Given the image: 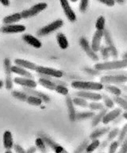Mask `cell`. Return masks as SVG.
Returning a JSON list of instances; mask_svg holds the SVG:
<instances>
[{"label": "cell", "mask_w": 127, "mask_h": 153, "mask_svg": "<svg viewBox=\"0 0 127 153\" xmlns=\"http://www.w3.org/2000/svg\"><path fill=\"white\" fill-rule=\"evenodd\" d=\"M127 68V59L123 58L121 59H114L111 61H106L98 63L95 65V68L99 71H108L116 69H125Z\"/></svg>", "instance_id": "cell-1"}, {"label": "cell", "mask_w": 127, "mask_h": 153, "mask_svg": "<svg viewBox=\"0 0 127 153\" xmlns=\"http://www.w3.org/2000/svg\"><path fill=\"white\" fill-rule=\"evenodd\" d=\"M72 87L76 90L81 91H99L104 88V85L101 82L87 81V80H75L71 84Z\"/></svg>", "instance_id": "cell-2"}, {"label": "cell", "mask_w": 127, "mask_h": 153, "mask_svg": "<svg viewBox=\"0 0 127 153\" xmlns=\"http://www.w3.org/2000/svg\"><path fill=\"white\" fill-rule=\"evenodd\" d=\"M64 25V22L61 19H57V20L53 21L49 24L45 25L42 28H41L40 30L37 31V35L41 36V37H44V36H47L49 35L52 33H54L55 31H57L59 29L62 27Z\"/></svg>", "instance_id": "cell-3"}, {"label": "cell", "mask_w": 127, "mask_h": 153, "mask_svg": "<svg viewBox=\"0 0 127 153\" xmlns=\"http://www.w3.org/2000/svg\"><path fill=\"white\" fill-rule=\"evenodd\" d=\"M48 4L46 2H39L37 4L34 5L33 7L27 10H24L22 11L21 12V15L22 18L24 19H29V18H32L37 15L40 14L41 11H43L47 8Z\"/></svg>", "instance_id": "cell-4"}, {"label": "cell", "mask_w": 127, "mask_h": 153, "mask_svg": "<svg viewBox=\"0 0 127 153\" xmlns=\"http://www.w3.org/2000/svg\"><path fill=\"white\" fill-rule=\"evenodd\" d=\"M100 82L102 84H114L118 85L120 83H125L127 82V76L123 75H111L107 74L106 76H103L100 78Z\"/></svg>", "instance_id": "cell-5"}, {"label": "cell", "mask_w": 127, "mask_h": 153, "mask_svg": "<svg viewBox=\"0 0 127 153\" xmlns=\"http://www.w3.org/2000/svg\"><path fill=\"white\" fill-rule=\"evenodd\" d=\"M35 71L39 74V75H43V76H49L52 78H57L61 79L63 77L64 74L61 71H60L58 69L52 68L49 67H44V66H37L35 69Z\"/></svg>", "instance_id": "cell-6"}, {"label": "cell", "mask_w": 127, "mask_h": 153, "mask_svg": "<svg viewBox=\"0 0 127 153\" xmlns=\"http://www.w3.org/2000/svg\"><path fill=\"white\" fill-rule=\"evenodd\" d=\"M79 45L83 48V50L86 53V54L87 55L90 59H91L93 61L97 62L99 61V57L98 56L97 53H95V51L92 49L91 46V44L89 43V41H87V39L85 38V37H80L79 41Z\"/></svg>", "instance_id": "cell-7"}, {"label": "cell", "mask_w": 127, "mask_h": 153, "mask_svg": "<svg viewBox=\"0 0 127 153\" xmlns=\"http://www.w3.org/2000/svg\"><path fill=\"white\" fill-rule=\"evenodd\" d=\"M102 38H104L106 46L109 48L111 57H113L114 59H118V50H117V48H116L115 45H114L113 38H112L111 33H110V32L107 30H103V37H102Z\"/></svg>", "instance_id": "cell-8"}, {"label": "cell", "mask_w": 127, "mask_h": 153, "mask_svg": "<svg viewBox=\"0 0 127 153\" xmlns=\"http://www.w3.org/2000/svg\"><path fill=\"white\" fill-rule=\"evenodd\" d=\"M38 136L43 139V140L45 141L46 145L49 147V148H51V149H52L55 152H57V153L67 152V151H66L65 149H64L61 145H60L59 144H57V142L54 141V140H52L49 136H48L46 133H38Z\"/></svg>", "instance_id": "cell-9"}, {"label": "cell", "mask_w": 127, "mask_h": 153, "mask_svg": "<svg viewBox=\"0 0 127 153\" xmlns=\"http://www.w3.org/2000/svg\"><path fill=\"white\" fill-rule=\"evenodd\" d=\"M26 30L24 25L21 24H9V25H5L1 28V32L7 34H14V33H20L25 32Z\"/></svg>", "instance_id": "cell-10"}, {"label": "cell", "mask_w": 127, "mask_h": 153, "mask_svg": "<svg viewBox=\"0 0 127 153\" xmlns=\"http://www.w3.org/2000/svg\"><path fill=\"white\" fill-rule=\"evenodd\" d=\"M60 2L61 5L64 13L65 14V16L67 17L68 20L71 22H75L77 18H76L75 13L69 4V1L68 0H60Z\"/></svg>", "instance_id": "cell-11"}, {"label": "cell", "mask_w": 127, "mask_h": 153, "mask_svg": "<svg viewBox=\"0 0 127 153\" xmlns=\"http://www.w3.org/2000/svg\"><path fill=\"white\" fill-rule=\"evenodd\" d=\"M75 96H79L86 100L91 101H100L102 100V94L96 93V91H81L79 90L75 93Z\"/></svg>", "instance_id": "cell-12"}, {"label": "cell", "mask_w": 127, "mask_h": 153, "mask_svg": "<svg viewBox=\"0 0 127 153\" xmlns=\"http://www.w3.org/2000/svg\"><path fill=\"white\" fill-rule=\"evenodd\" d=\"M14 82L19 86H22V87H29V88H36L37 86V82L33 79V78L16 77L14 79Z\"/></svg>", "instance_id": "cell-13"}, {"label": "cell", "mask_w": 127, "mask_h": 153, "mask_svg": "<svg viewBox=\"0 0 127 153\" xmlns=\"http://www.w3.org/2000/svg\"><path fill=\"white\" fill-rule=\"evenodd\" d=\"M123 114V110L119 108H114L113 110H111V111H107L106 113L105 116L103 117V119H102V124L104 125H107V124L111 123L113 121H114L118 116H120L121 114Z\"/></svg>", "instance_id": "cell-14"}, {"label": "cell", "mask_w": 127, "mask_h": 153, "mask_svg": "<svg viewBox=\"0 0 127 153\" xmlns=\"http://www.w3.org/2000/svg\"><path fill=\"white\" fill-rule=\"evenodd\" d=\"M103 37V31L100 30H96L93 35L92 40H91V46L92 49L95 51V53H97L99 51V48L101 47V41Z\"/></svg>", "instance_id": "cell-15"}, {"label": "cell", "mask_w": 127, "mask_h": 153, "mask_svg": "<svg viewBox=\"0 0 127 153\" xmlns=\"http://www.w3.org/2000/svg\"><path fill=\"white\" fill-rule=\"evenodd\" d=\"M22 91L26 93L28 95H34L36 96V97H38V98H41L43 102H50V98L49 96L47 95L46 94L43 93V92L38 91L35 90V88H29V87H23Z\"/></svg>", "instance_id": "cell-16"}, {"label": "cell", "mask_w": 127, "mask_h": 153, "mask_svg": "<svg viewBox=\"0 0 127 153\" xmlns=\"http://www.w3.org/2000/svg\"><path fill=\"white\" fill-rule=\"evenodd\" d=\"M40 76H41L40 77V79H39L38 80L39 84L48 90H50V91H55L56 87H57V84H56V83H55L52 79H51V78L52 77L43 76V75H40Z\"/></svg>", "instance_id": "cell-17"}, {"label": "cell", "mask_w": 127, "mask_h": 153, "mask_svg": "<svg viewBox=\"0 0 127 153\" xmlns=\"http://www.w3.org/2000/svg\"><path fill=\"white\" fill-rule=\"evenodd\" d=\"M22 40L25 43H27L28 45L35 48H40L42 46L41 41L31 34H24L22 36Z\"/></svg>", "instance_id": "cell-18"}, {"label": "cell", "mask_w": 127, "mask_h": 153, "mask_svg": "<svg viewBox=\"0 0 127 153\" xmlns=\"http://www.w3.org/2000/svg\"><path fill=\"white\" fill-rule=\"evenodd\" d=\"M2 143L5 149H11L14 147V140L11 132L9 130H6L2 136Z\"/></svg>", "instance_id": "cell-19"}, {"label": "cell", "mask_w": 127, "mask_h": 153, "mask_svg": "<svg viewBox=\"0 0 127 153\" xmlns=\"http://www.w3.org/2000/svg\"><path fill=\"white\" fill-rule=\"evenodd\" d=\"M66 105L68 107V116H69V119L71 121H75V105L72 102V98L70 95H66Z\"/></svg>", "instance_id": "cell-20"}, {"label": "cell", "mask_w": 127, "mask_h": 153, "mask_svg": "<svg viewBox=\"0 0 127 153\" xmlns=\"http://www.w3.org/2000/svg\"><path fill=\"white\" fill-rule=\"evenodd\" d=\"M11 71L12 73H14L16 75L20 76L21 77H25V78H33V75L30 73V71H28L27 69L22 68L18 65H12L11 67Z\"/></svg>", "instance_id": "cell-21"}, {"label": "cell", "mask_w": 127, "mask_h": 153, "mask_svg": "<svg viewBox=\"0 0 127 153\" xmlns=\"http://www.w3.org/2000/svg\"><path fill=\"white\" fill-rule=\"evenodd\" d=\"M14 64L18 66H20L22 68L27 69V70H32V71H35L37 68V64L33 63L31 61L26 60V59H14Z\"/></svg>", "instance_id": "cell-22"}, {"label": "cell", "mask_w": 127, "mask_h": 153, "mask_svg": "<svg viewBox=\"0 0 127 153\" xmlns=\"http://www.w3.org/2000/svg\"><path fill=\"white\" fill-rule=\"evenodd\" d=\"M107 111H108V109L104 108V109L98 111V114H95V115L92 117V121H91V126H92V127H96V126H99L102 122L103 117L105 116Z\"/></svg>", "instance_id": "cell-23"}, {"label": "cell", "mask_w": 127, "mask_h": 153, "mask_svg": "<svg viewBox=\"0 0 127 153\" xmlns=\"http://www.w3.org/2000/svg\"><path fill=\"white\" fill-rule=\"evenodd\" d=\"M22 19L21 13H14L13 14L8 15L3 18L2 22L4 25H9V24H14V23L18 22L19 21Z\"/></svg>", "instance_id": "cell-24"}, {"label": "cell", "mask_w": 127, "mask_h": 153, "mask_svg": "<svg viewBox=\"0 0 127 153\" xmlns=\"http://www.w3.org/2000/svg\"><path fill=\"white\" fill-rule=\"evenodd\" d=\"M110 129H111L110 127H102V128H97V129L94 130L93 132L91 133L89 138L91 140L99 139L100 137H103L104 135L107 134V133L109 132Z\"/></svg>", "instance_id": "cell-25"}, {"label": "cell", "mask_w": 127, "mask_h": 153, "mask_svg": "<svg viewBox=\"0 0 127 153\" xmlns=\"http://www.w3.org/2000/svg\"><path fill=\"white\" fill-rule=\"evenodd\" d=\"M57 41L58 45L61 49H67L69 46V43L66 36L63 33H59L57 35Z\"/></svg>", "instance_id": "cell-26"}, {"label": "cell", "mask_w": 127, "mask_h": 153, "mask_svg": "<svg viewBox=\"0 0 127 153\" xmlns=\"http://www.w3.org/2000/svg\"><path fill=\"white\" fill-rule=\"evenodd\" d=\"M107 92H109L110 94H113L114 96H118V95H122L123 91H121V89L114 84H105L104 88Z\"/></svg>", "instance_id": "cell-27"}, {"label": "cell", "mask_w": 127, "mask_h": 153, "mask_svg": "<svg viewBox=\"0 0 127 153\" xmlns=\"http://www.w3.org/2000/svg\"><path fill=\"white\" fill-rule=\"evenodd\" d=\"M113 100L114 103H116L118 106L124 111H127V101L123 96L118 95L114 96Z\"/></svg>", "instance_id": "cell-28"}, {"label": "cell", "mask_w": 127, "mask_h": 153, "mask_svg": "<svg viewBox=\"0 0 127 153\" xmlns=\"http://www.w3.org/2000/svg\"><path fill=\"white\" fill-rule=\"evenodd\" d=\"M95 113L92 110L91 111H84V112L77 113L75 114V121H82V120H86V119L92 118L95 115Z\"/></svg>", "instance_id": "cell-29"}, {"label": "cell", "mask_w": 127, "mask_h": 153, "mask_svg": "<svg viewBox=\"0 0 127 153\" xmlns=\"http://www.w3.org/2000/svg\"><path fill=\"white\" fill-rule=\"evenodd\" d=\"M25 102H26L28 104H30V105H35V106H41L42 102H43V101H42L41 98L34 95H28Z\"/></svg>", "instance_id": "cell-30"}, {"label": "cell", "mask_w": 127, "mask_h": 153, "mask_svg": "<svg viewBox=\"0 0 127 153\" xmlns=\"http://www.w3.org/2000/svg\"><path fill=\"white\" fill-rule=\"evenodd\" d=\"M72 102L74 103V105H77V106H80V107L83 108L88 107L89 102H87V100L81 98V97H79V96H75V98H73Z\"/></svg>", "instance_id": "cell-31"}, {"label": "cell", "mask_w": 127, "mask_h": 153, "mask_svg": "<svg viewBox=\"0 0 127 153\" xmlns=\"http://www.w3.org/2000/svg\"><path fill=\"white\" fill-rule=\"evenodd\" d=\"M102 99L103 101V104H104L105 107L107 109H113L114 107V102L113 98H111L108 94H102Z\"/></svg>", "instance_id": "cell-32"}, {"label": "cell", "mask_w": 127, "mask_h": 153, "mask_svg": "<svg viewBox=\"0 0 127 153\" xmlns=\"http://www.w3.org/2000/svg\"><path fill=\"white\" fill-rule=\"evenodd\" d=\"M88 108L91 110L95 112V111H99V110L104 109L105 105L103 103L99 102V101H92L91 102L88 104Z\"/></svg>", "instance_id": "cell-33"}, {"label": "cell", "mask_w": 127, "mask_h": 153, "mask_svg": "<svg viewBox=\"0 0 127 153\" xmlns=\"http://www.w3.org/2000/svg\"><path fill=\"white\" fill-rule=\"evenodd\" d=\"M3 67H4V71L6 77H11V61L8 58H5L3 60Z\"/></svg>", "instance_id": "cell-34"}, {"label": "cell", "mask_w": 127, "mask_h": 153, "mask_svg": "<svg viewBox=\"0 0 127 153\" xmlns=\"http://www.w3.org/2000/svg\"><path fill=\"white\" fill-rule=\"evenodd\" d=\"M99 144L100 141L99 139L91 140V143H89L88 145L87 146L85 152H92L97 150L99 146Z\"/></svg>", "instance_id": "cell-35"}, {"label": "cell", "mask_w": 127, "mask_h": 153, "mask_svg": "<svg viewBox=\"0 0 127 153\" xmlns=\"http://www.w3.org/2000/svg\"><path fill=\"white\" fill-rule=\"evenodd\" d=\"M35 145H36L37 149H38L39 151L41 152H47V149H46V144L43 140V139L38 136V137L35 140Z\"/></svg>", "instance_id": "cell-36"}, {"label": "cell", "mask_w": 127, "mask_h": 153, "mask_svg": "<svg viewBox=\"0 0 127 153\" xmlns=\"http://www.w3.org/2000/svg\"><path fill=\"white\" fill-rule=\"evenodd\" d=\"M11 94L16 99L22 101V102H25L26 98L28 97V94L24 91H13L11 92Z\"/></svg>", "instance_id": "cell-37"}, {"label": "cell", "mask_w": 127, "mask_h": 153, "mask_svg": "<svg viewBox=\"0 0 127 153\" xmlns=\"http://www.w3.org/2000/svg\"><path fill=\"white\" fill-rule=\"evenodd\" d=\"M105 25H106V19L104 16H99L96 20L95 22V28L96 30H100V31H103L105 30Z\"/></svg>", "instance_id": "cell-38"}, {"label": "cell", "mask_w": 127, "mask_h": 153, "mask_svg": "<svg viewBox=\"0 0 127 153\" xmlns=\"http://www.w3.org/2000/svg\"><path fill=\"white\" fill-rule=\"evenodd\" d=\"M127 136V123H126L123 127L121 129H119V133L118 135V141L122 144V142L123 141V140L125 139Z\"/></svg>", "instance_id": "cell-39"}, {"label": "cell", "mask_w": 127, "mask_h": 153, "mask_svg": "<svg viewBox=\"0 0 127 153\" xmlns=\"http://www.w3.org/2000/svg\"><path fill=\"white\" fill-rule=\"evenodd\" d=\"M55 91L60 94H62V95H68V93H69V91H68V88L67 87V85L64 84H57V87H56V89Z\"/></svg>", "instance_id": "cell-40"}, {"label": "cell", "mask_w": 127, "mask_h": 153, "mask_svg": "<svg viewBox=\"0 0 127 153\" xmlns=\"http://www.w3.org/2000/svg\"><path fill=\"white\" fill-rule=\"evenodd\" d=\"M99 52L101 53V56H102V59H104L105 61L108 60V59L111 56L109 48H107L106 45H101V47L99 48Z\"/></svg>", "instance_id": "cell-41"}, {"label": "cell", "mask_w": 127, "mask_h": 153, "mask_svg": "<svg viewBox=\"0 0 127 153\" xmlns=\"http://www.w3.org/2000/svg\"><path fill=\"white\" fill-rule=\"evenodd\" d=\"M118 133H119V128H114L112 129H110L109 132L107 133V139L110 142L112 141V140L115 139L116 137H118Z\"/></svg>", "instance_id": "cell-42"}, {"label": "cell", "mask_w": 127, "mask_h": 153, "mask_svg": "<svg viewBox=\"0 0 127 153\" xmlns=\"http://www.w3.org/2000/svg\"><path fill=\"white\" fill-rule=\"evenodd\" d=\"M119 147H120V143L118 141V140H112V141L110 142L109 152H111V153L116 152Z\"/></svg>", "instance_id": "cell-43"}, {"label": "cell", "mask_w": 127, "mask_h": 153, "mask_svg": "<svg viewBox=\"0 0 127 153\" xmlns=\"http://www.w3.org/2000/svg\"><path fill=\"white\" fill-rule=\"evenodd\" d=\"M89 140H90L88 139L84 140V141L82 142L81 144H79V146H78L77 149H75V152H83L85 151V150H86L87 146L89 144Z\"/></svg>", "instance_id": "cell-44"}, {"label": "cell", "mask_w": 127, "mask_h": 153, "mask_svg": "<svg viewBox=\"0 0 127 153\" xmlns=\"http://www.w3.org/2000/svg\"><path fill=\"white\" fill-rule=\"evenodd\" d=\"M89 6V0H80L79 2V10L82 13L86 11Z\"/></svg>", "instance_id": "cell-45"}, {"label": "cell", "mask_w": 127, "mask_h": 153, "mask_svg": "<svg viewBox=\"0 0 127 153\" xmlns=\"http://www.w3.org/2000/svg\"><path fill=\"white\" fill-rule=\"evenodd\" d=\"M13 83H14V80H13L12 77H6L4 82L6 89L11 90L13 88Z\"/></svg>", "instance_id": "cell-46"}, {"label": "cell", "mask_w": 127, "mask_h": 153, "mask_svg": "<svg viewBox=\"0 0 127 153\" xmlns=\"http://www.w3.org/2000/svg\"><path fill=\"white\" fill-rule=\"evenodd\" d=\"M109 144H110V141L107 139L104 140L103 141H102V143L100 142L99 146V148H98L99 152H102L105 149H107V147L109 146Z\"/></svg>", "instance_id": "cell-47"}, {"label": "cell", "mask_w": 127, "mask_h": 153, "mask_svg": "<svg viewBox=\"0 0 127 153\" xmlns=\"http://www.w3.org/2000/svg\"><path fill=\"white\" fill-rule=\"evenodd\" d=\"M84 71H86L87 73L89 74V75H91V76H98L99 75L101 71H98L95 68H84Z\"/></svg>", "instance_id": "cell-48"}, {"label": "cell", "mask_w": 127, "mask_h": 153, "mask_svg": "<svg viewBox=\"0 0 127 153\" xmlns=\"http://www.w3.org/2000/svg\"><path fill=\"white\" fill-rule=\"evenodd\" d=\"M97 1L110 7H114V4H115V1L114 0H97Z\"/></svg>", "instance_id": "cell-49"}, {"label": "cell", "mask_w": 127, "mask_h": 153, "mask_svg": "<svg viewBox=\"0 0 127 153\" xmlns=\"http://www.w3.org/2000/svg\"><path fill=\"white\" fill-rule=\"evenodd\" d=\"M121 145V149H120V152H127V136L125 139L123 140V141L122 142Z\"/></svg>", "instance_id": "cell-50"}, {"label": "cell", "mask_w": 127, "mask_h": 153, "mask_svg": "<svg viewBox=\"0 0 127 153\" xmlns=\"http://www.w3.org/2000/svg\"><path fill=\"white\" fill-rule=\"evenodd\" d=\"M13 149H14V152H18V153H25L26 151H25V149H23L22 147L19 145V144H14V147H13Z\"/></svg>", "instance_id": "cell-51"}, {"label": "cell", "mask_w": 127, "mask_h": 153, "mask_svg": "<svg viewBox=\"0 0 127 153\" xmlns=\"http://www.w3.org/2000/svg\"><path fill=\"white\" fill-rule=\"evenodd\" d=\"M117 86L120 88L123 93H127V85H125V83H120Z\"/></svg>", "instance_id": "cell-52"}, {"label": "cell", "mask_w": 127, "mask_h": 153, "mask_svg": "<svg viewBox=\"0 0 127 153\" xmlns=\"http://www.w3.org/2000/svg\"><path fill=\"white\" fill-rule=\"evenodd\" d=\"M123 119H124V117H123V114H122L120 116H118V117H117V118H116L114 121H112V122H113L114 125H118V124H119V123H121V122H122V120H123Z\"/></svg>", "instance_id": "cell-53"}, {"label": "cell", "mask_w": 127, "mask_h": 153, "mask_svg": "<svg viewBox=\"0 0 127 153\" xmlns=\"http://www.w3.org/2000/svg\"><path fill=\"white\" fill-rule=\"evenodd\" d=\"M37 152V148L36 147H30L26 150V152L27 153H34Z\"/></svg>", "instance_id": "cell-54"}, {"label": "cell", "mask_w": 127, "mask_h": 153, "mask_svg": "<svg viewBox=\"0 0 127 153\" xmlns=\"http://www.w3.org/2000/svg\"><path fill=\"white\" fill-rule=\"evenodd\" d=\"M0 2L4 7H8L10 5V0H0Z\"/></svg>", "instance_id": "cell-55"}, {"label": "cell", "mask_w": 127, "mask_h": 153, "mask_svg": "<svg viewBox=\"0 0 127 153\" xmlns=\"http://www.w3.org/2000/svg\"><path fill=\"white\" fill-rule=\"evenodd\" d=\"M114 1H115V2L119 3V4H123V3H124V2H125V0H114Z\"/></svg>", "instance_id": "cell-56"}, {"label": "cell", "mask_w": 127, "mask_h": 153, "mask_svg": "<svg viewBox=\"0 0 127 153\" xmlns=\"http://www.w3.org/2000/svg\"><path fill=\"white\" fill-rule=\"evenodd\" d=\"M123 116L124 117V119L127 121V111H125L124 113H123Z\"/></svg>", "instance_id": "cell-57"}, {"label": "cell", "mask_w": 127, "mask_h": 153, "mask_svg": "<svg viewBox=\"0 0 127 153\" xmlns=\"http://www.w3.org/2000/svg\"><path fill=\"white\" fill-rule=\"evenodd\" d=\"M3 86H4V82H3L2 79H0V89H1Z\"/></svg>", "instance_id": "cell-58"}, {"label": "cell", "mask_w": 127, "mask_h": 153, "mask_svg": "<svg viewBox=\"0 0 127 153\" xmlns=\"http://www.w3.org/2000/svg\"><path fill=\"white\" fill-rule=\"evenodd\" d=\"M122 96H123L127 101V93H123V94H122Z\"/></svg>", "instance_id": "cell-59"}, {"label": "cell", "mask_w": 127, "mask_h": 153, "mask_svg": "<svg viewBox=\"0 0 127 153\" xmlns=\"http://www.w3.org/2000/svg\"><path fill=\"white\" fill-rule=\"evenodd\" d=\"M123 58H125V59H127V53H124L123 55Z\"/></svg>", "instance_id": "cell-60"}, {"label": "cell", "mask_w": 127, "mask_h": 153, "mask_svg": "<svg viewBox=\"0 0 127 153\" xmlns=\"http://www.w3.org/2000/svg\"><path fill=\"white\" fill-rule=\"evenodd\" d=\"M71 2H76V1H77V0H70Z\"/></svg>", "instance_id": "cell-61"}, {"label": "cell", "mask_w": 127, "mask_h": 153, "mask_svg": "<svg viewBox=\"0 0 127 153\" xmlns=\"http://www.w3.org/2000/svg\"><path fill=\"white\" fill-rule=\"evenodd\" d=\"M0 32H1V30H0Z\"/></svg>", "instance_id": "cell-62"}]
</instances>
